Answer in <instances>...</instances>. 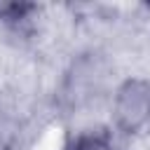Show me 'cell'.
Instances as JSON below:
<instances>
[{
	"label": "cell",
	"instance_id": "cell-2",
	"mask_svg": "<svg viewBox=\"0 0 150 150\" xmlns=\"http://www.w3.org/2000/svg\"><path fill=\"white\" fill-rule=\"evenodd\" d=\"M70 150H115L108 138L96 136V134H84L80 138H75V143L70 145Z\"/></svg>",
	"mask_w": 150,
	"mask_h": 150
},
{
	"label": "cell",
	"instance_id": "cell-1",
	"mask_svg": "<svg viewBox=\"0 0 150 150\" xmlns=\"http://www.w3.org/2000/svg\"><path fill=\"white\" fill-rule=\"evenodd\" d=\"M150 120V82L127 80L115 96V122L122 131H138Z\"/></svg>",
	"mask_w": 150,
	"mask_h": 150
}]
</instances>
